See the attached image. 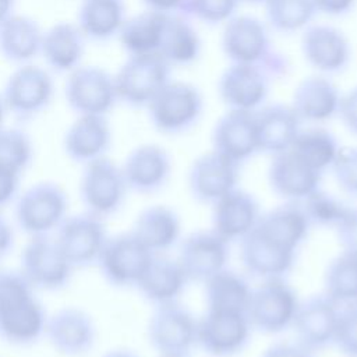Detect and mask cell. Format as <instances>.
Returning <instances> with one entry per match:
<instances>
[{
	"instance_id": "cell-47",
	"label": "cell",
	"mask_w": 357,
	"mask_h": 357,
	"mask_svg": "<svg viewBox=\"0 0 357 357\" xmlns=\"http://www.w3.org/2000/svg\"><path fill=\"white\" fill-rule=\"evenodd\" d=\"M261 357H314V351L298 342H279L271 344Z\"/></svg>"
},
{
	"instance_id": "cell-6",
	"label": "cell",
	"mask_w": 357,
	"mask_h": 357,
	"mask_svg": "<svg viewBox=\"0 0 357 357\" xmlns=\"http://www.w3.org/2000/svg\"><path fill=\"white\" fill-rule=\"evenodd\" d=\"M298 305L297 294L284 278H273L252 289L245 314L252 329L275 335L293 326Z\"/></svg>"
},
{
	"instance_id": "cell-52",
	"label": "cell",
	"mask_w": 357,
	"mask_h": 357,
	"mask_svg": "<svg viewBox=\"0 0 357 357\" xmlns=\"http://www.w3.org/2000/svg\"><path fill=\"white\" fill-rule=\"evenodd\" d=\"M17 0H0V24L15 14Z\"/></svg>"
},
{
	"instance_id": "cell-51",
	"label": "cell",
	"mask_w": 357,
	"mask_h": 357,
	"mask_svg": "<svg viewBox=\"0 0 357 357\" xmlns=\"http://www.w3.org/2000/svg\"><path fill=\"white\" fill-rule=\"evenodd\" d=\"M142 3L146 6V10L173 14L174 11H180L183 0H142Z\"/></svg>"
},
{
	"instance_id": "cell-21",
	"label": "cell",
	"mask_w": 357,
	"mask_h": 357,
	"mask_svg": "<svg viewBox=\"0 0 357 357\" xmlns=\"http://www.w3.org/2000/svg\"><path fill=\"white\" fill-rule=\"evenodd\" d=\"M227 244L212 230L188 234L181 241L177 258L188 280L205 283L215 273L225 269L229 258Z\"/></svg>"
},
{
	"instance_id": "cell-23",
	"label": "cell",
	"mask_w": 357,
	"mask_h": 357,
	"mask_svg": "<svg viewBox=\"0 0 357 357\" xmlns=\"http://www.w3.org/2000/svg\"><path fill=\"white\" fill-rule=\"evenodd\" d=\"M127 187L138 194H152L163 188L172 173V159L156 144L134 148L121 166Z\"/></svg>"
},
{
	"instance_id": "cell-40",
	"label": "cell",
	"mask_w": 357,
	"mask_h": 357,
	"mask_svg": "<svg viewBox=\"0 0 357 357\" xmlns=\"http://www.w3.org/2000/svg\"><path fill=\"white\" fill-rule=\"evenodd\" d=\"M33 158L29 135L15 127H0V169L22 176Z\"/></svg>"
},
{
	"instance_id": "cell-53",
	"label": "cell",
	"mask_w": 357,
	"mask_h": 357,
	"mask_svg": "<svg viewBox=\"0 0 357 357\" xmlns=\"http://www.w3.org/2000/svg\"><path fill=\"white\" fill-rule=\"evenodd\" d=\"M102 357H138V356L126 349H114V350H109Z\"/></svg>"
},
{
	"instance_id": "cell-10",
	"label": "cell",
	"mask_w": 357,
	"mask_h": 357,
	"mask_svg": "<svg viewBox=\"0 0 357 357\" xmlns=\"http://www.w3.org/2000/svg\"><path fill=\"white\" fill-rule=\"evenodd\" d=\"M73 271L74 266L52 236L31 237L21 252L20 272L35 290L64 289L71 280Z\"/></svg>"
},
{
	"instance_id": "cell-22",
	"label": "cell",
	"mask_w": 357,
	"mask_h": 357,
	"mask_svg": "<svg viewBox=\"0 0 357 357\" xmlns=\"http://www.w3.org/2000/svg\"><path fill=\"white\" fill-rule=\"evenodd\" d=\"M339 308L325 293L300 303L293 322L297 342L311 351L333 344Z\"/></svg>"
},
{
	"instance_id": "cell-28",
	"label": "cell",
	"mask_w": 357,
	"mask_h": 357,
	"mask_svg": "<svg viewBox=\"0 0 357 357\" xmlns=\"http://www.w3.org/2000/svg\"><path fill=\"white\" fill-rule=\"evenodd\" d=\"M259 152L273 155L289 151L297 137L301 120L290 105H264L254 112Z\"/></svg>"
},
{
	"instance_id": "cell-31",
	"label": "cell",
	"mask_w": 357,
	"mask_h": 357,
	"mask_svg": "<svg viewBox=\"0 0 357 357\" xmlns=\"http://www.w3.org/2000/svg\"><path fill=\"white\" fill-rule=\"evenodd\" d=\"M188 282L177 259L153 255L137 289L145 300L158 307L176 303Z\"/></svg>"
},
{
	"instance_id": "cell-33",
	"label": "cell",
	"mask_w": 357,
	"mask_h": 357,
	"mask_svg": "<svg viewBox=\"0 0 357 357\" xmlns=\"http://www.w3.org/2000/svg\"><path fill=\"white\" fill-rule=\"evenodd\" d=\"M126 20L124 0H81L75 24L86 40L107 42L119 35Z\"/></svg>"
},
{
	"instance_id": "cell-2",
	"label": "cell",
	"mask_w": 357,
	"mask_h": 357,
	"mask_svg": "<svg viewBox=\"0 0 357 357\" xmlns=\"http://www.w3.org/2000/svg\"><path fill=\"white\" fill-rule=\"evenodd\" d=\"M47 315L20 271H0V339L29 346L45 335Z\"/></svg>"
},
{
	"instance_id": "cell-25",
	"label": "cell",
	"mask_w": 357,
	"mask_h": 357,
	"mask_svg": "<svg viewBox=\"0 0 357 357\" xmlns=\"http://www.w3.org/2000/svg\"><path fill=\"white\" fill-rule=\"evenodd\" d=\"M110 145L112 128L106 116H77L63 138L66 155L84 166L106 156Z\"/></svg>"
},
{
	"instance_id": "cell-50",
	"label": "cell",
	"mask_w": 357,
	"mask_h": 357,
	"mask_svg": "<svg viewBox=\"0 0 357 357\" xmlns=\"http://www.w3.org/2000/svg\"><path fill=\"white\" fill-rule=\"evenodd\" d=\"M14 247V230L8 220L0 215V259Z\"/></svg>"
},
{
	"instance_id": "cell-12",
	"label": "cell",
	"mask_w": 357,
	"mask_h": 357,
	"mask_svg": "<svg viewBox=\"0 0 357 357\" xmlns=\"http://www.w3.org/2000/svg\"><path fill=\"white\" fill-rule=\"evenodd\" d=\"M152 254L131 231L109 237L98 261L105 280L114 287H137Z\"/></svg>"
},
{
	"instance_id": "cell-13",
	"label": "cell",
	"mask_w": 357,
	"mask_h": 357,
	"mask_svg": "<svg viewBox=\"0 0 357 357\" xmlns=\"http://www.w3.org/2000/svg\"><path fill=\"white\" fill-rule=\"evenodd\" d=\"M107 238L103 219L89 212L67 216L54 236L57 245L74 269L98 265Z\"/></svg>"
},
{
	"instance_id": "cell-55",
	"label": "cell",
	"mask_w": 357,
	"mask_h": 357,
	"mask_svg": "<svg viewBox=\"0 0 357 357\" xmlns=\"http://www.w3.org/2000/svg\"><path fill=\"white\" fill-rule=\"evenodd\" d=\"M240 1H247V3H255V4H261V3H266L268 0H240Z\"/></svg>"
},
{
	"instance_id": "cell-44",
	"label": "cell",
	"mask_w": 357,
	"mask_h": 357,
	"mask_svg": "<svg viewBox=\"0 0 357 357\" xmlns=\"http://www.w3.org/2000/svg\"><path fill=\"white\" fill-rule=\"evenodd\" d=\"M331 169L340 190L357 198V146L340 148Z\"/></svg>"
},
{
	"instance_id": "cell-20",
	"label": "cell",
	"mask_w": 357,
	"mask_h": 357,
	"mask_svg": "<svg viewBox=\"0 0 357 357\" xmlns=\"http://www.w3.org/2000/svg\"><path fill=\"white\" fill-rule=\"evenodd\" d=\"M301 52L305 61L322 74L343 71L351 59V46L346 35L325 24L305 28L301 36Z\"/></svg>"
},
{
	"instance_id": "cell-42",
	"label": "cell",
	"mask_w": 357,
	"mask_h": 357,
	"mask_svg": "<svg viewBox=\"0 0 357 357\" xmlns=\"http://www.w3.org/2000/svg\"><path fill=\"white\" fill-rule=\"evenodd\" d=\"M240 0H183L180 13L187 18H194L208 25L229 21Z\"/></svg>"
},
{
	"instance_id": "cell-35",
	"label": "cell",
	"mask_w": 357,
	"mask_h": 357,
	"mask_svg": "<svg viewBox=\"0 0 357 357\" xmlns=\"http://www.w3.org/2000/svg\"><path fill=\"white\" fill-rule=\"evenodd\" d=\"M252 287L247 279L229 269H222L205 282L206 310L245 312Z\"/></svg>"
},
{
	"instance_id": "cell-39",
	"label": "cell",
	"mask_w": 357,
	"mask_h": 357,
	"mask_svg": "<svg viewBox=\"0 0 357 357\" xmlns=\"http://www.w3.org/2000/svg\"><path fill=\"white\" fill-rule=\"evenodd\" d=\"M312 0H268L265 15L269 26L282 33H293L307 28L315 17Z\"/></svg>"
},
{
	"instance_id": "cell-19",
	"label": "cell",
	"mask_w": 357,
	"mask_h": 357,
	"mask_svg": "<svg viewBox=\"0 0 357 357\" xmlns=\"http://www.w3.org/2000/svg\"><path fill=\"white\" fill-rule=\"evenodd\" d=\"M213 151L237 165L259 152L254 112L229 109L212 131Z\"/></svg>"
},
{
	"instance_id": "cell-46",
	"label": "cell",
	"mask_w": 357,
	"mask_h": 357,
	"mask_svg": "<svg viewBox=\"0 0 357 357\" xmlns=\"http://www.w3.org/2000/svg\"><path fill=\"white\" fill-rule=\"evenodd\" d=\"M337 116L346 130L357 137V85L340 96Z\"/></svg>"
},
{
	"instance_id": "cell-48",
	"label": "cell",
	"mask_w": 357,
	"mask_h": 357,
	"mask_svg": "<svg viewBox=\"0 0 357 357\" xmlns=\"http://www.w3.org/2000/svg\"><path fill=\"white\" fill-rule=\"evenodd\" d=\"M21 176L0 169V209L15 199L20 190Z\"/></svg>"
},
{
	"instance_id": "cell-11",
	"label": "cell",
	"mask_w": 357,
	"mask_h": 357,
	"mask_svg": "<svg viewBox=\"0 0 357 357\" xmlns=\"http://www.w3.org/2000/svg\"><path fill=\"white\" fill-rule=\"evenodd\" d=\"M148 340L160 354L187 357L197 344L198 319L177 301L158 305L148 322Z\"/></svg>"
},
{
	"instance_id": "cell-7",
	"label": "cell",
	"mask_w": 357,
	"mask_h": 357,
	"mask_svg": "<svg viewBox=\"0 0 357 357\" xmlns=\"http://www.w3.org/2000/svg\"><path fill=\"white\" fill-rule=\"evenodd\" d=\"M170 67L160 54L128 56L113 74L119 102L131 107H146L170 81Z\"/></svg>"
},
{
	"instance_id": "cell-16",
	"label": "cell",
	"mask_w": 357,
	"mask_h": 357,
	"mask_svg": "<svg viewBox=\"0 0 357 357\" xmlns=\"http://www.w3.org/2000/svg\"><path fill=\"white\" fill-rule=\"evenodd\" d=\"M222 50L231 63L264 64L276 49L271 46L262 21L251 15H238L225 22Z\"/></svg>"
},
{
	"instance_id": "cell-49",
	"label": "cell",
	"mask_w": 357,
	"mask_h": 357,
	"mask_svg": "<svg viewBox=\"0 0 357 357\" xmlns=\"http://www.w3.org/2000/svg\"><path fill=\"white\" fill-rule=\"evenodd\" d=\"M317 13H322L331 17H342L349 14L357 0H312Z\"/></svg>"
},
{
	"instance_id": "cell-26",
	"label": "cell",
	"mask_w": 357,
	"mask_h": 357,
	"mask_svg": "<svg viewBox=\"0 0 357 357\" xmlns=\"http://www.w3.org/2000/svg\"><path fill=\"white\" fill-rule=\"evenodd\" d=\"M322 173L311 169L290 151L273 155L268 170L272 191L287 202H301L319 188Z\"/></svg>"
},
{
	"instance_id": "cell-4",
	"label": "cell",
	"mask_w": 357,
	"mask_h": 357,
	"mask_svg": "<svg viewBox=\"0 0 357 357\" xmlns=\"http://www.w3.org/2000/svg\"><path fill=\"white\" fill-rule=\"evenodd\" d=\"M148 116L162 134L178 135L192 128L204 109L199 89L183 81H169L146 106Z\"/></svg>"
},
{
	"instance_id": "cell-45",
	"label": "cell",
	"mask_w": 357,
	"mask_h": 357,
	"mask_svg": "<svg viewBox=\"0 0 357 357\" xmlns=\"http://www.w3.org/2000/svg\"><path fill=\"white\" fill-rule=\"evenodd\" d=\"M335 230L343 251L357 254V208L347 206Z\"/></svg>"
},
{
	"instance_id": "cell-24",
	"label": "cell",
	"mask_w": 357,
	"mask_h": 357,
	"mask_svg": "<svg viewBox=\"0 0 357 357\" xmlns=\"http://www.w3.org/2000/svg\"><path fill=\"white\" fill-rule=\"evenodd\" d=\"M212 205V231L227 243L240 241L261 216L255 197L238 188L231 190Z\"/></svg>"
},
{
	"instance_id": "cell-3",
	"label": "cell",
	"mask_w": 357,
	"mask_h": 357,
	"mask_svg": "<svg viewBox=\"0 0 357 357\" xmlns=\"http://www.w3.org/2000/svg\"><path fill=\"white\" fill-rule=\"evenodd\" d=\"M68 198L56 183L42 181L26 188L15 202V222L31 237L52 236L67 218Z\"/></svg>"
},
{
	"instance_id": "cell-54",
	"label": "cell",
	"mask_w": 357,
	"mask_h": 357,
	"mask_svg": "<svg viewBox=\"0 0 357 357\" xmlns=\"http://www.w3.org/2000/svg\"><path fill=\"white\" fill-rule=\"evenodd\" d=\"M6 107H4V103H3V99H1V95H0V127L3 126V120H4V116H6Z\"/></svg>"
},
{
	"instance_id": "cell-34",
	"label": "cell",
	"mask_w": 357,
	"mask_h": 357,
	"mask_svg": "<svg viewBox=\"0 0 357 357\" xmlns=\"http://www.w3.org/2000/svg\"><path fill=\"white\" fill-rule=\"evenodd\" d=\"M169 15L145 10L127 18L117 35L121 47L128 56L159 54Z\"/></svg>"
},
{
	"instance_id": "cell-32",
	"label": "cell",
	"mask_w": 357,
	"mask_h": 357,
	"mask_svg": "<svg viewBox=\"0 0 357 357\" xmlns=\"http://www.w3.org/2000/svg\"><path fill=\"white\" fill-rule=\"evenodd\" d=\"M131 233L152 254L158 255L177 244L181 234L180 218L165 205H153L137 216Z\"/></svg>"
},
{
	"instance_id": "cell-56",
	"label": "cell",
	"mask_w": 357,
	"mask_h": 357,
	"mask_svg": "<svg viewBox=\"0 0 357 357\" xmlns=\"http://www.w3.org/2000/svg\"><path fill=\"white\" fill-rule=\"evenodd\" d=\"M160 357H167V356H160Z\"/></svg>"
},
{
	"instance_id": "cell-29",
	"label": "cell",
	"mask_w": 357,
	"mask_h": 357,
	"mask_svg": "<svg viewBox=\"0 0 357 357\" xmlns=\"http://www.w3.org/2000/svg\"><path fill=\"white\" fill-rule=\"evenodd\" d=\"M340 96L337 86L329 78L315 75L296 86L290 106L301 121L324 123L337 114Z\"/></svg>"
},
{
	"instance_id": "cell-1",
	"label": "cell",
	"mask_w": 357,
	"mask_h": 357,
	"mask_svg": "<svg viewBox=\"0 0 357 357\" xmlns=\"http://www.w3.org/2000/svg\"><path fill=\"white\" fill-rule=\"evenodd\" d=\"M311 225L298 202H287L259 216L240 240L244 269L262 280L284 278L294 266Z\"/></svg>"
},
{
	"instance_id": "cell-36",
	"label": "cell",
	"mask_w": 357,
	"mask_h": 357,
	"mask_svg": "<svg viewBox=\"0 0 357 357\" xmlns=\"http://www.w3.org/2000/svg\"><path fill=\"white\" fill-rule=\"evenodd\" d=\"M201 53V39L191 22L184 15L167 17L159 54L170 66L194 63Z\"/></svg>"
},
{
	"instance_id": "cell-17",
	"label": "cell",
	"mask_w": 357,
	"mask_h": 357,
	"mask_svg": "<svg viewBox=\"0 0 357 357\" xmlns=\"http://www.w3.org/2000/svg\"><path fill=\"white\" fill-rule=\"evenodd\" d=\"M45 335L52 347L67 357L89 353L96 342L92 317L77 307H64L47 317Z\"/></svg>"
},
{
	"instance_id": "cell-8",
	"label": "cell",
	"mask_w": 357,
	"mask_h": 357,
	"mask_svg": "<svg viewBox=\"0 0 357 357\" xmlns=\"http://www.w3.org/2000/svg\"><path fill=\"white\" fill-rule=\"evenodd\" d=\"M128 191L121 166L106 156L84 166L79 197L85 212L100 219L114 215L124 204Z\"/></svg>"
},
{
	"instance_id": "cell-37",
	"label": "cell",
	"mask_w": 357,
	"mask_h": 357,
	"mask_svg": "<svg viewBox=\"0 0 357 357\" xmlns=\"http://www.w3.org/2000/svg\"><path fill=\"white\" fill-rule=\"evenodd\" d=\"M339 149V142L331 131L311 127L298 131L289 151L311 169L324 173L331 169Z\"/></svg>"
},
{
	"instance_id": "cell-9",
	"label": "cell",
	"mask_w": 357,
	"mask_h": 357,
	"mask_svg": "<svg viewBox=\"0 0 357 357\" xmlns=\"http://www.w3.org/2000/svg\"><path fill=\"white\" fill-rule=\"evenodd\" d=\"M64 98L77 116H107L119 102L113 74L98 66L82 64L67 74Z\"/></svg>"
},
{
	"instance_id": "cell-27",
	"label": "cell",
	"mask_w": 357,
	"mask_h": 357,
	"mask_svg": "<svg viewBox=\"0 0 357 357\" xmlns=\"http://www.w3.org/2000/svg\"><path fill=\"white\" fill-rule=\"evenodd\" d=\"M85 36L77 24L61 21L43 31L40 56L47 70L68 74L81 66L85 53Z\"/></svg>"
},
{
	"instance_id": "cell-30",
	"label": "cell",
	"mask_w": 357,
	"mask_h": 357,
	"mask_svg": "<svg viewBox=\"0 0 357 357\" xmlns=\"http://www.w3.org/2000/svg\"><path fill=\"white\" fill-rule=\"evenodd\" d=\"M43 31L28 15L13 14L0 24V54L15 66L29 64L40 56Z\"/></svg>"
},
{
	"instance_id": "cell-15",
	"label": "cell",
	"mask_w": 357,
	"mask_h": 357,
	"mask_svg": "<svg viewBox=\"0 0 357 357\" xmlns=\"http://www.w3.org/2000/svg\"><path fill=\"white\" fill-rule=\"evenodd\" d=\"M272 79L265 64L231 63L218 81V93L229 109L255 112L264 106Z\"/></svg>"
},
{
	"instance_id": "cell-14",
	"label": "cell",
	"mask_w": 357,
	"mask_h": 357,
	"mask_svg": "<svg viewBox=\"0 0 357 357\" xmlns=\"http://www.w3.org/2000/svg\"><path fill=\"white\" fill-rule=\"evenodd\" d=\"M251 329L245 312L206 310L198 319L197 344L213 357H231L247 346Z\"/></svg>"
},
{
	"instance_id": "cell-38",
	"label": "cell",
	"mask_w": 357,
	"mask_h": 357,
	"mask_svg": "<svg viewBox=\"0 0 357 357\" xmlns=\"http://www.w3.org/2000/svg\"><path fill=\"white\" fill-rule=\"evenodd\" d=\"M325 294L339 307L357 303V254L343 251L326 268Z\"/></svg>"
},
{
	"instance_id": "cell-5",
	"label": "cell",
	"mask_w": 357,
	"mask_h": 357,
	"mask_svg": "<svg viewBox=\"0 0 357 357\" xmlns=\"http://www.w3.org/2000/svg\"><path fill=\"white\" fill-rule=\"evenodd\" d=\"M54 92L52 71L29 63L17 66L0 95L7 113L18 120H31L50 106Z\"/></svg>"
},
{
	"instance_id": "cell-41",
	"label": "cell",
	"mask_w": 357,
	"mask_h": 357,
	"mask_svg": "<svg viewBox=\"0 0 357 357\" xmlns=\"http://www.w3.org/2000/svg\"><path fill=\"white\" fill-rule=\"evenodd\" d=\"M298 204L301 205L310 225L319 227H335L347 209V205L321 188L311 192Z\"/></svg>"
},
{
	"instance_id": "cell-18",
	"label": "cell",
	"mask_w": 357,
	"mask_h": 357,
	"mask_svg": "<svg viewBox=\"0 0 357 357\" xmlns=\"http://www.w3.org/2000/svg\"><path fill=\"white\" fill-rule=\"evenodd\" d=\"M238 166L213 149L198 156L188 172L191 195L198 202L215 204L219 198L237 188Z\"/></svg>"
},
{
	"instance_id": "cell-43",
	"label": "cell",
	"mask_w": 357,
	"mask_h": 357,
	"mask_svg": "<svg viewBox=\"0 0 357 357\" xmlns=\"http://www.w3.org/2000/svg\"><path fill=\"white\" fill-rule=\"evenodd\" d=\"M333 344L346 357H357V303L339 308Z\"/></svg>"
}]
</instances>
